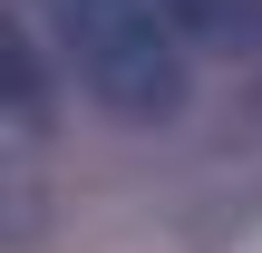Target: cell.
<instances>
[{"label": "cell", "mask_w": 262, "mask_h": 253, "mask_svg": "<svg viewBox=\"0 0 262 253\" xmlns=\"http://www.w3.org/2000/svg\"><path fill=\"white\" fill-rule=\"evenodd\" d=\"M39 29L58 39V59L78 68V88L126 117V127H165L185 107V29L165 0H39Z\"/></svg>", "instance_id": "6da1fadb"}, {"label": "cell", "mask_w": 262, "mask_h": 253, "mask_svg": "<svg viewBox=\"0 0 262 253\" xmlns=\"http://www.w3.org/2000/svg\"><path fill=\"white\" fill-rule=\"evenodd\" d=\"M194 49H262V0H165Z\"/></svg>", "instance_id": "7a4b0ae2"}, {"label": "cell", "mask_w": 262, "mask_h": 253, "mask_svg": "<svg viewBox=\"0 0 262 253\" xmlns=\"http://www.w3.org/2000/svg\"><path fill=\"white\" fill-rule=\"evenodd\" d=\"M10 78H19V117H10V137H19V156H29V146L49 137V68H39V49H29V39L10 49Z\"/></svg>", "instance_id": "3957f363"}]
</instances>
